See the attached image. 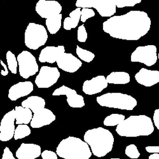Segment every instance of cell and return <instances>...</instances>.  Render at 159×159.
I'll return each mask as SVG.
<instances>
[{"label": "cell", "mask_w": 159, "mask_h": 159, "mask_svg": "<svg viewBox=\"0 0 159 159\" xmlns=\"http://www.w3.org/2000/svg\"><path fill=\"white\" fill-rule=\"evenodd\" d=\"M151 24L147 13L132 10L124 15L113 16L104 21L102 30L113 38L137 41L148 33Z\"/></svg>", "instance_id": "obj_1"}, {"label": "cell", "mask_w": 159, "mask_h": 159, "mask_svg": "<svg viewBox=\"0 0 159 159\" xmlns=\"http://www.w3.org/2000/svg\"><path fill=\"white\" fill-rule=\"evenodd\" d=\"M153 131L154 126L152 119L144 115L130 116L116 128L118 135L127 138L147 136L152 134Z\"/></svg>", "instance_id": "obj_2"}, {"label": "cell", "mask_w": 159, "mask_h": 159, "mask_svg": "<svg viewBox=\"0 0 159 159\" xmlns=\"http://www.w3.org/2000/svg\"><path fill=\"white\" fill-rule=\"evenodd\" d=\"M84 141L90 146L95 156L103 157L112 150L115 139L109 130L98 127L86 131Z\"/></svg>", "instance_id": "obj_3"}, {"label": "cell", "mask_w": 159, "mask_h": 159, "mask_svg": "<svg viewBox=\"0 0 159 159\" xmlns=\"http://www.w3.org/2000/svg\"><path fill=\"white\" fill-rule=\"evenodd\" d=\"M62 6L55 0H39L35 10L42 18L46 19L45 24L51 34H56L61 27Z\"/></svg>", "instance_id": "obj_4"}, {"label": "cell", "mask_w": 159, "mask_h": 159, "mask_svg": "<svg viewBox=\"0 0 159 159\" xmlns=\"http://www.w3.org/2000/svg\"><path fill=\"white\" fill-rule=\"evenodd\" d=\"M89 147L85 141L69 136L60 142L56 153L59 157L64 159H89L92 153Z\"/></svg>", "instance_id": "obj_5"}, {"label": "cell", "mask_w": 159, "mask_h": 159, "mask_svg": "<svg viewBox=\"0 0 159 159\" xmlns=\"http://www.w3.org/2000/svg\"><path fill=\"white\" fill-rule=\"evenodd\" d=\"M96 101L101 107L125 110H132L137 106L135 98L120 92L104 94L98 97Z\"/></svg>", "instance_id": "obj_6"}, {"label": "cell", "mask_w": 159, "mask_h": 159, "mask_svg": "<svg viewBox=\"0 0 159 159\" xmlns=\"http://www.w3.org/2000/svg\"><path fill=\"white\" fill-rule=\"evenodd\" d=\"M48 38L47 31L43 25L30 22L25 31V45L30 49L37 50L46 43Z\"/></svg>", "instance_id": "obj_7"}, {"label": "cell", "mask_w": 159, "mask_h": 159, "mask_svg": "<svg viewBox=\"0 0 159 159\" xmlns=\"http://www.w3.org/2000/svg\"><path fill=\"white\" fill-rule=\"evenodd\" d=\"M77 8H94L101 17H111L116 13V6L112 0H77Z\"/></svg>", "instance_id": "obj_8"}, {"label": "cell", "mask_w": 159, "mask_h": 159, "mask_svg": "<svg viewBox=\"0 0 159 159\" xmlns=\"http://www.w3.org/2000/svg\"><path fill=\"white\" fill-rule=\"evenodd\" d=\"M19 74L24 79H28L38 71V65L35 57L29 51H22L17 56Z\"/></svg>", "instance_id": "obj_9"}, {"label": "cell", "mask_w": 159, "mask_h": 159, "mask_svg": "<svg viewBox=\"0 0 159 159\" xmlns=\"http://www.w3.org/2000/svg\"><path fill=\"white\" fill-rule=\"evenodd\" d=\"M157 47L153 45L139 46L132 53L130 61L132 62H138L147 66L154 65L158 59Z\"/></svg>", "instance_id": "obj_10"}, {"label": "cell", "mask_w": 159, "mask_h": 159, "mask_svg": "<svg viewBox=\"0 0 159 159\" xmlns=\"http://www.w3.org/2000/svg\"><path fill=\"white\" fill-rule=\"evenodd\" d=\"M60 75L57 68L42 66L36 77L35 84L39 89L49 88L57 83Z\"/></svg>", "instance_id": "obj_11"}, {"label": "cell", "mask_w": 159, "mask_h": 159, "mask_svg": "<svg viewBox=\"0 0 159 159\" xmlns=\"http://www.w3.org/2000/svg\"><path fill=\"white\" fill-rule=\"evenodd\" d=\"M16 110H12L5 115L0 125V140L3 142L10 141L14 137Z\"/></svg>", "instance_id": "obj_12"}, {"label": "cell", "mask_w": 159, "mask_h": 159, "mask_svg": "<svg viewBox=\"0 0 159 159\" xmlns=\"http://www.w3.org/2000/svg\"><path fill=\"white\" fill-rule=\"evenodd\" d=\"M53 96L65 95L67 97V102L71 108H82L85 106L84 98L82 96L78 95L76 90L63 85L54 90Z\"/></svg>", "instance_id": "obj_13"}, {"label": "cell", "mask_w": 159, "mask_h": 159, "mask_svg": "<svg viewBox=\"0 0 159 159\" xmlns=\"http://www.w3.org/2000/svg\"><path fill=\"white\" fill-rule=\"evenodd\" d=\"M56 62L59 68L71 73L77 71L82 66V61L71 53L64 52Z\"/></svg>", "instance_id": "obj_14"}, {"label": "cell", "mask_w": 159, "mask_h": 159, "mask_svg": "<svg viewBox=\"0 0 159 159\" xmlns=\"http://www.w3.org/2000/svg\"><path fill=\"white\" fill-rule=\"evenodd\" d=\"M107 78L103 75H99L86 80L83 84L82 90L87 95H94L101 92L108 87Z\"/></svg>", "instance_id": "obj_15"}, {"label": "cell", "mask_w": 159, "mask_h": 159, "mask_svg": "<svg viewBox=\"0 0 159 159\" xmlns=\"http://www.w3.org/2000/svg\"><path fill=\"white\" fill-rule=\"evenodd\" d=\"M65 52V48L62 45L58 47L48 46L42 50L39 56L40 62L53 64L57 61L60 57Z\"/></svg>", "instance_id": "obj_16"}, {"label": "cell", "mask_w": 159, "mask_h": 159, "mask_svg": "<svg viewBox=\"0 0 159 159\" xmlns=\"http://www.w3.org/2000/svg\"><path fill=\"white\" fill-rule=\"evenodd\" d=\"M34 86L31 82H20L10 87L8 92V98L15 101L19 98L28 96L33 91Z\"/></svg>", "instance_id": "obj_17"}, {"label": "cell", "mask_w": 159, "mask_h": 159, "mask_svg": "<svg viewBox=\"0 0 159 159\" xmlns=\"http://www.w3.org/2000/svg\"><path fill=\"white\" fill-rule=\"evenodd\" d=\"M56 115L51 110L47 108H43L36 113H34L31 126L33 128H41L48 125L56 120Z\"/></svg>", "instance_id": "obj_18"}, {"label": "cell", "mask_w": 159, "mask_h": 159, "mask_svg": "<svg viewBox=\"0 0 159 159\" xmlns=\"http://www.w3.org/2000/svg\"><path fill=\"white\" fill-rule=\"evenodd\" d=\"M18 159H36L42 155L40 146L33 143H22L16 153Z\"/></svg>", "instance_id": "obj_19"}, {"label": "cell", "mask_w": 159, "mask_h": 159, "mask_svg": "<svg viewBox=\"0 0 159 159\" xmlns=\"http://www.w3.org/2000/svg\"><path fill=\"white\" fill-rule=\"evenodd\" d=\"M136 82L145 87H152L159 82V71L141 68L135 75Z\"/></svg>", "instance_id": "obj_20"}, {"label": "cell", "mask_w": 159, "mask_h": 159, "mask_svg": "<svg viewBox=\"0 0 159 159\" xmlns=\"http://www.w3.org/2000/svg\"><path fill=\"white\" fill-rule=\"evenodd\" d=\"M22 107L30 108L33 113H36L45 108V101L41 97L33 96L24 100L22 102Z\"/></svg>", "instance_id": "obj_21"}, {"label": "cell", "mask_w": 159, "mask_h": 159, "mask_svg": "<svg viewBox=\"0 0 159 159\" xmlns=\"http://www.w3.org/2000/svg\"><path fill=\"white\" fill-rule=\"evenodd\" d=\"M16 115V122L17 125L28 124L31 123L33 118V111L28 108L16 107L15 108Z\"/></svg>", "instance_id": "obj_22"}, {"label": "cell", "mask_w": 159, "mask_h": 159, "mask_svg": "<svg viewBox=\"0 0 159 159\" xmlns=\"http://www.w3.org/2000/svg\"><path fill=\"white\" fill-rule=\"evenodd\" d=\"M81 8H77L70 13V17L65 18L64 20V29L70 31L73 28H76L81 19Z\"/></svg>", "instance_id": "obj_23"}, {"label": "cell", "mask_w": 159, "mask_h": 159, "mask_svg": "<svg viewBox=\"0 0 159 159\" xmlns=\"http://www.w3.org/2000/svg\"><path fill=\"white\" fill-rule=\"evenodd\" d=\"M130 75L124 71H115L111 73L107 77L108 84H126L130 82Z\"/></svg>", "instance_id": "obj_24"}, {"label": "cell", "mask_w": 159, "mask_h": 159, "mask_svg": "<svg viewBox=\"0 0 159 159\" xmlns=\"http://www.w3.org/2000/svg\"><path fill=\"white\" fill-rule=\"evenodd\" d=\"M125 120V116L121 114H111L106 117L103 124L106 126H115Z\"/></svg>", "instance_id": "obj_25"}, {"label": "cell", "mask_w": 159, "mask_h": 159, "mask_svg": "<svg viewBox=\"0 0 159 159\" xmlns=\"http://www.w3.org/2000/svg\"><path fill=\"white\" fill-rule=\"evenodd\" d=\"M31 133V129L27 124H20L18 125L16 129L14 138L15 140L23 139L30 136Z\"/></svg>", "instance_id": "obj_26"}, {"label": "cell", "mask_w": 159, "mask_h": 159, "mask_svg": "<svg viewBox=\"0 0 159 159\" xmlns=\"http://www.w3.org/2000/svg\"><path fill=\"white\" fill-rule=\"evenodd\" d=\"M76 52L77 56L82 61L86 62H90L95 57V55L90 51L82 48L79 46L76 47Z\"/></svg>", "instance_id": "obj_27"}, {"label": "cell", "mask_w": 159, "mask_h": 159, "mask_svg": "<svg viewBox=\"0 0 159 159\" xmlns=\"http://www.w3.org/2000/svg\"><path fill=\"white\" fill-rule=\"evenodd\" d=\"M7 61L8 63V67L9 70L13 74L17 73V65L18 61L17 59H16L15 55L13 54L11 51H8L6 55Z\"/></svg>", "instance_id": "obj_28"}, {"label": "cell", "mask_w": 159, "mask_h": 159, "mask_svg": "<svg viewBox=\"0 0 159 159\" xmlns=\"http://www.w3.org/2000/svg\"><path fill=\"white\" fill-rule=\"evenodd\" d=\"M116 7L121 8L128 7H134L136 5L140 3L142 0H112Z\"/></svg>", "instance_id": "obj_29"}, {"label": "cell", "mask_w": 159, "mask_h": 159, "mask_svg": "<svg viewBox=\"0 0 159 159\" xmlns=\"http://www.w3.org/2000/svg\"><path fill=\"white\" fill-rule=\"evenodd\" d=\"M125 153L130 158H138L140 156V153L136 146L133 144L127 146L125 150Z\"/></svg>", "instance_id": "obj_30"}, {"label": "cell", "mask_w": 159, "mask_h": 159, "mask_svg": "<svg viewBox=\"0 0 159 159\" xmlns=\"http://www.w3.org/2000/svg\"><path fill=\"white\" fill-rule=\"evenodd\" d=\"M95 16V12L94 11L89 8H82V12H81V19L80 20L82 22H86V20L91 17H93Z\"/></svg>", "instance_id": "obj_31"}, {"label": "cell", "mask_w": 159, "mask_h": 159, "mask_svg": "<svg viewBox=\"0 0 159 159\" xmlns=\"http://www.w3.org/2000/svg\"><path fill=\"white\" fill-rule=\"evenodd\" d=\"M87 37L88 34L84 25H81L80 26H79L77 32L78 40L81 43H85L87 40Z\"/></svg>", "instance_id": "obj_32"}, {"label": "cell", "mask_w": 159, "mask_h": 159, "mask_svg": "<svg viewBox=\"0 0 159 159\" xmlns=\"http://www.w3.org/2000/svg\"><path fill=\"white\" fill-rule=\"evenodd\" d=\"M42 159H57V154L50 150H45L42 153Z\"/></svg>", "instance_id": "obj_33"}, {"label": "cell", "mask_w": 159, "mask_h": 159, "mask_svg": "<svg viewBox=\"0 0 159 159\" xmlns=\"http://www.w3.org/2000/svg\"><path fill=\"white\" fill-rule=\"evenodd\" d=\"M2 159H16L14 157L9 148L6 147L4 149L3 154V157Z\"/></svg>", "instance_id": "obj_34"}, {"label": "cell", "mask_w": 159, "mask_h": 159, "mask_svg": "<svg viewBox=\"0 0 159 159\" xmlns=\"http://www.w3.org/2000/svg\"><path fill=\"white\" fill-rule=\"evenodd\" d=\"M153 119L155 127L159 130V109H157L155 110Z\"/></svg>", "instance_id": "obj_35"}, {"label": "cell", "mask_w": 159, "mask_h": 159, "mask_svg": "<svg viewBox=\"0 0 159 159\" xmlns=\"http://www.w3.org/2000/svg\"><path fill=\"white\" fill-rule=\"evenodd\" d=\"M146 150H147V152L151 153H159V147H152V146H150V147H146Z\"/></svg>", "instance_id": "obj_36"}, {"label": "cell", "mask_w": 159, "mask_h": 159, "mask_svg": "<svg viewBox=\"0 0 159 159\" xmlns=\"http://www.w3.org/2000/svg\"><path fill=\"white\" fill-rule=\"evenodd\" d=\"M1 64L3 66V67L4 68V69H5V70H2V75L4 76H7V75H8V70L7 66H6V64L2 61H1Z\"/></svg>", "instance_id": "obj_37"}, {"label": "cell", "mask_w": 159, "mask_h": 159, "mask_svg": "<svg viewBox=\"0 0 159 159\" xmlns=\"http://www.w3.org/2000/svg\"><path fill=\"white\" fill-rule=\"evenodd\" d=\"M148 159H159V153H153L150 155Z\"/></svg>", "instance_id": "obj_38"}, {"label": "cell", "mask_w": 159, "mask_h": 159, "mask_svg": "<svg viewBox=\"0 0 159 159\" xmlns=\"http://www.w3.org/2000/svg\"><path fill=\"white\" fill-rule=\"evenodd\" d=\"M110 159H122V158H111Z\"/></svg>", "instance_id": "obj_39"}, {"label": "cell", "mask_w": 159, "mask_h": 159, "mask_svg": "<svg viewBox=\"0 0 159 159\" xmlns=\"http://www.w3.org/2000/svg\"><path fill=\"white\" fill-rule=\"evenodd\" d=\"M158 58L159 59V53H158Z\"/></svg>", "instance_id": "obj_40"}]
</instances>
